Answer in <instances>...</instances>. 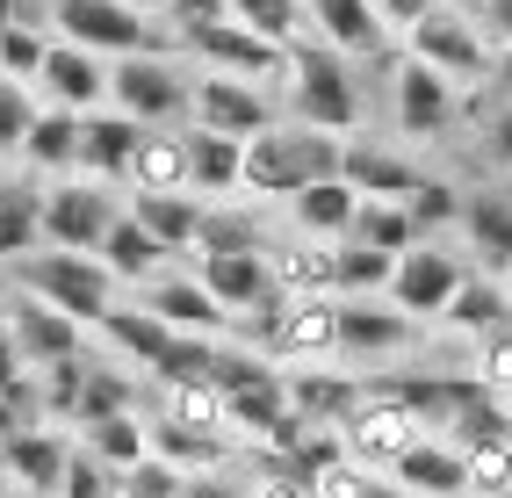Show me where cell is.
<instances>
[{
  "instance_id": "7a4b0ae2",
  "label": "cell",
  "mask_w": 512,
  "mask_h": 498,
  "mask_svg": "<svg viewBox=\"0 0 512 498\" xmlns=\"http://www.w3.org/2000/svg\"><path fill=\"white\" fill-rule=\"evenodd\" d=\"M282 80H289V102H282L289 123L332 130V138H347L361 123V87H354V58L347 51H332L318 37H296L289 58H282Z\"/></svg>"
},
{
  "instance_id": "d6986e66",
  "label": "cell",
  "mask_w": 512,
  "mask_h": 498,
  "mask_svg": "<svg viewBox=\"0 0 512 498\" xmlns=\"http://www.w3.org/2000/svg\"><path fill=\"white\" fill-rule=\"evenodd\" d=\"M462 246L476 253V268L512 282V188H469L462 195Z\"/></svg>"
},
{
  "instance_id": "5bb4252c",
  "label": "cell",
  "mask_w": 512,
  "mask_h": 498,
  "mask_svg": "<svg viewBox=\"0 0 512 498\" xmlns=\"http://www.w3.org/2000/svg\"><path fill=\"white\" fill-rule=\"evenodd\" d=\"M181 44L195 51L202 73H238V80H282V58H289L267 37H253L246 22H202V29H188Z\"/></svg>"
},
{
  "instance_id": "1f68e13d",
  "label": "cell",
  "mask_w": 512,
  "mask_h": 498,
  "mask_svg": "<svg viewBox=\"0 0 512 498\" xmlns=\"http://www.w3.org/2000/svg\"><path fill=\"white\" fill-rule=\"evenodd\" d=\"M130 188H145V195L188 188V123L145 130V138H138V159H130Z\"/></svg>"
},
{
  "instance_id": "ba28073f",
  "label": "cell",
  "mask_w": 512,
  "mask_h": 498,
  "mask_svg": "<svg viewBox=\"0 0 512 498\" xmlns=\"http://www.w3.org/2000/svg\"><path fill=\"white\" fill-rule=\"evenodd\" d=\"M469 282V260L448 246V239H419L412 253H397V275H390V304L404 311V318H440V311H448L455 304V289Z\"/></svg>"
},
{
  "instance_id": "9a60e30c",
  "label": "cell",
  "mask_w": 512,
  "mask_h": 498,
  "mask_svg": "<svg viewBox=\"0 0 512 498\" xmlns=\"http://www.w3.org/2000/svg\"><path fill=\"white\" fill-rule=\"evenodd\" d=\"M37 94H44L51 109H73V116L109 109V58H94V51H80V44L51 37L44 73H37Z\"/></svg>"
},
{
  "instance_id": "3957f363",
  "label": "cell",
  "mask_w": 512,
  "mask_h": 498,
  "mask_svg": "<svg viewBox=\"0 0 512 498\" xmlns=\"http://www.w3.org/2000/svg\"><path fill=\"white\" fill-rule=\"evenodd\" d=\"M15 289L22 296H37V304L65 311V318H80V325H101L116 311V275H109V260L101 253H65V246H37V253H22L15 260Z\"/></svg>"
},
{
  "instance_id": "91938a15",
  "label": "cell",
  "mask_w": 512,
  "mask_h": 498,
  "mask_svg": "<svg viewBox=\"0 0 512 498\" xmlns=\"http://www.w3.org/2000/svg\"><path fill=\"white\" fill-rule=\"evenodd\" d=\"M130 8H138V15H166L174 0H130Z\"/></svg>"
},
{
  "instance_id": "7402d4cb",
  "label": "cell",
  "mask_w": 512,
  "mask_h": 498,
  "mask_svg": "<svg viewBox=\"0 0 512 498\" xmlns=\"http://www.w3.org/2000/svg\"><path fill=\"white\" fill-rule=\"evenodd\" d=\"M138 138H145V123H138V116H123V109H94V116L80 123V174L130 188V159H138Z\"/></svg>"
},
{
  "instance_id": "be15d7a7",
  "label": "cell",
  "mask_w": 512,
  "mask_h": 498,
  "mask_svg": "<svg viewBox=\"0 0 512 498\" xmlns=\"http://www.w3.org/2000/svg\"><path fill=\"white\" fill-rule=\"evenodd\" d=\"M15 498H22V491H15Z\"/></svg>"
},
{
  "instance_id": "5b68a950",
  "label": "cell",
  "mask_w": 512,
  "mask_h": 498,
  "mask_svg": "<svg viewBox=\"0 0 512 498\" xmlns=\"http://www.w3.org/2000/svg\"><path fill=\"white\" fill-rule=\"evenodd\" d=\"M188 94H195V73L174 51H130V58L109 65V109L138 116L145 130L188 123Z\"/></svg>"
},
{
  "instance_id": "7c38bea8",
  "label": "cell",
  "mask_w": 512,
  "mask_h": 498,
  "mask_svg": "<svg viewBox=\"0 0 512 498\" xmlns=\"http://www.w3.org/2000/svg\"><path fill=\"white\" fill-rule=\"evenodd\" d=\"M419 340V318H404L397 304H375V296H339V354L375 369V361H397Z\"/></svg>"
},
{
  "instance_id": "d590c367",
  "label": "cell",
  "mask_w": 512,
  "mask_h": 498,
  "mask_svg": "<svg viewBox=\"0 0 512 498\" xmlns=\"http://www.w3.org/2000/svg\"><path fill=\"white\" fill-rule=\"evenodd\" d=\"M80 448H87L94 462H109L116 477H123V470H138V462L152 455V412H116V419H94V426H80Z\"/></svg>"
},
{
  "instance_id": "6f0895ef",
  "label": "cell",
  "mask_w": 512,
  "mask_h": 498,
  "mask_svg": "<svg viewBox=\"0 0 512 498\" xmlns=\"http://www.w3.org/2000/svg\"><path fill=\"white\" fill-rule=\"evenodd\" d=\"M15 383H29V361H22V347H15V332H8V318H0V397H8Z\"/></svg>"
},
{
  "instance_id": "f907efd6",
  "label": "cell",
  "mask_w": 512,
  "mask_h": 498,
  "mask_svg": "<svg viewBox=\"0 0 512 498\" xmlns=\"http://www.w3.org/2000/svg\"><path fill=\"white\" fill-rule=\"evenodd\" d=\"M0 29H37V37H58V0H0Z\"/></svg>"
},
{
  "instance_id": "cb8c5ba5",
  "label": "cell",
  "mask_w": 512,
  "mask_h": 498,
  "mask_svg": "<svg viewBox=\"0 0 512 498\" xmlns=\"http://www.w3.org/2000/svg\"><path fill=\"white\" fill-rule=\"evenodd\" d=\"M123 210L138 217L166 253H195V246H202V217H210V203H202V195H188V188H174V195H145V188H130V195H123Z\"/></svg>"
},
{
  "instance_id": "7bdbcfd3",
  "label": "cell",
  "mask_w": 512,
  "mask_h": 498,
  "mask_svg": "<svg viewBox=\"0 0 512 498\" xmlns=\"http://www.w3.org/2000/svg\"><path fill=\"white\" fill-rule=\"evenodd\" d=\"M462 470H469V498L512 491V434H498V441H476V448H462Z\"/></svg>"
},
{
  "instance_id": "8fae6325",
  "label": "cell",
  "mask_w": 512,
  "mask_h": 498,
  "mask_svg": "<svg viewBox=\"0 0 512 498\" xmlns=\"http://www.w3.org/2000/svg\"><path fill=\"white\" fill-rule=\"evenodd\" d=\"M73 434L65 426H22V434H8L0 441V470H8V484L22 491V498H58V484H65V470H73Z\"/></svg>"
},
{
  "instance_id": "f6af8a7d",
  "label": "cell",
  "mask_w": 512,
  "mask_h": 498,
  "mask_svg": "<svg viewBox=\"0 0 512 498\" xmlns=\"http://www.w3.org/2000/svg\"><path fill=\"white\" fill-rule=\"evenodd\" d=\"M37 94H29V80H0V159H22V138L29 123H37Z\"/></svg>"
},
{
  "instance_id": "74e56055",
  "label": "cell",
  "mask_w": 512,
  "mask_h": 498,
  "mask_svg": "<svg viewBox=\"0 0 512 498\" xmlns=\"http://www.w3.org/2000/svg\"><path fill=\"white\" fill-rule=\"evenodd\" d=\"M159 419L202 426V434H231V412H224V390L217 383H159Z\"/></svg>"
},
{
  "instance_id": "681fc988",
  "label": "cell",
  "mask_w": 512,
  "mask_h": 498,
  "mask_svg": "<svg viewBox=\"0 0 512 498\" xmlns=\"http://www.w3.org/2000/svg\"><path fill=\"white\" fill-rule=\"evenodd\" d=\"M181 491H188V477L159 455H145L138 470H123V498H181Z\"/></svg>"
},
{
  "instance_id": "6da1fadb",
  "label": "cell",
  "mask_w": 512,
  "mask_h": 498,
  "mask_svg": "<svg viewBox=\"0 0 512 498\" xmlns=\"http://www.w3.org/2000/svg\"><path fill=\"white\" fill-rule=\"evenodd\" d=\"M332 174H347V138L282 116L275 130L246 138V188L238 195H253V203H289V195H303L311 181H332Z\"/></svg>"
},
{
  "instance_id": "8992f818",
  "label": "cell",
  "mask_w": 512,
  "mask_h": 498,
  "mask_svg": "<svg viewBox=\"0 0 512 498\" xmlns=\"http://www.w3.org/2000/svg\"><path fill=\"white\" fill-rule=\"evenodd\" d=\"M123 217V195L116 181H94V174H65L44 188V246H65V253H101L109 224Z\"/></svg>"
},
{
  "instance_id": "30bf717a",
  "label": "cell",
  "mask_w": 512,
  "mask_h": 498,
  "mask_svg": "<svg viewBox=\"0 0 512 498\" xmlns=\"http://www.w3.org/2000/svg\"><path fill=\"white\" fill-rule=\"evenodd\" d=\"M390 116H397V138H440L462 116V94H455V80H440L433 65H419L404 51L397 80H390Z\"/></svg>"
},
{
  "instance_id": "e0dca14e",
  "label": "cell",
  "mask_w": 512,
  "mask_h": 498,
  "mask_svg": "<svg viewBox=\"0 0 512 498\" xmlns=\"http://www.w3.org/2000/svg\"><path fill=\"white\" fill-rule=\"evenodd\" d=\"M8 332H15V347H22V361H29V376H37V369H58V361L80 354V332H87V325L15 289V296H8Z\"/></svg>"
},
{
  "instance_id": "e575fe53",
  "label": "cell",
  "mask_w": 512,
  "mask_h": 498,
  "mask_svg": "<svg viewBox=\"0 0 512 498\" xmlns=\"http://www.w3.org/2000/svg\"><path fill=\"white\" fill-rule=\"evenodd\" d=\"M44 246V188L37 181H0V268Z\"/></svg>"
},
{
  "instance_id": "ffe728a7",
  "label": "cell",
  "mask_w": 512,
  "mask_h": 498,
  "mask_svg": "<svg viewBox=\"0 0 512 498\" xmlns=\"http://www.w3.org/2000/svg\"><path fill=\"white\" fill-rule=\"evenodd\" d=\"M404 498H469V470H462V448L455 441H440L426 434L419 448H404L390 470H383Z\"/></svg>"
},
{
  "instance_id": "11a10c76",
  "label": "cell",
  "mask_w": 512,
  "mask_h": 498,
  "mask_svg": "<svg viewBox=\"0 0 512 498\" xmlns=\"http://www.w3.org/2000/svg\"><path fill=\"white\" fill-rule=\"evenodd\" d=\"M181 498H253V484L238 477V470H210V477H188Z\"/></svg>"
},
{
  "instance_id": "44dd1931",
  "label": "cell",
  "mask_w": 512,
  "mask_h": 498,
  "mask_svg": "<svg viewBox=\"0 0 512 498\" xmlns=\"http://www.w3.org/2000/svg\"><path fill=\"white\" fill-rule=\"evenodd\" d=\"M303 8H311V37L347 51L354 65L361 58H390V29H383V15H375L368 0H303Z\"/></svg>"
},
{
  "instance_id": "f1b7e54d",
  "label": "cell",
  "mask_w": 512,
  "mask_h": 498,
  "mask_svg": "<svg viewBox=\"0 0 512 498\" xmlns=\"http://www.w3.org/2000/svg\"><path fill=\"white\" fill-rule=\"evenodd\" d=\"M101 340H109L116 347V361H123V369H159V361H166V347H174V325H166V318H152L145 304H116L109 318H101Z\"/></svg>"
},
{
  "instance_id": "ee69618b",
  "label": "cell",
  "mask_w": 512,
  "mask_h": 498,
  "mask_svg": "<svg viewBox=\"0 0 512 498\" xmlns=\"http://www.w3.org/2000/svg\"><path fill=\"white\" fill-rule=\"evenodd\" d=\"M404 210H412V224L426 231V239H440L448 224H462V188H448V181H419L412 195H404Z\"/></svg>"
},
{
  "instance_id": "8d00e7d4",
  "label": "cell",
  "mask_w": 512,
  "mask_h": 498,
  "mask_svg": "<svg viewBox=\"0 0 512 498\" xmlns=\"http://www.w3.org/2000/svg\"><path fill=\"white\" fill-rule=\"evenodd\" d=\"M116 412H138V376H130L123 361H87V383H80V412H73V426L116 419Z\"/></svg>"
},
{
  "instance_id": "83f0119b",
  "label": "cell",
  "mask_w": 512,
  "mask_h": 498,
  "mask_svg": "<svg viewBox=\"0 0 512 498\" xmlns=\"http://www.w3.org/2000/svg\"><path fill=\"white\" fill-rule=\"evenodd\" d=\"M80 123H87V116L44 102L37 123H29V138H22V166H29V174H51V181L80 174Z\"/></svg>"
},
{
  "instance_id": "9f6ffc18",
  "label": "cell",
  "mask_w": 512,
  "mask_h": 498,
  "mask_svg": "<svg viewBox=\"0 0 512 498\" xmlns=\"http://www.w3.org/2000/svg\"><path fill=\"white\" fill-rule=\"evenodd\" d=\"M368 8L383 15V29H390V37H412V22L433 8V0H368Z\"/></svg>"
},
{
  "instance_id": "2e32d148",
  "label": "cell",
  "mask_w": 512,
  "mask_h": 498,
  "mask_svg": "<svg viewBox=\"0 0 512 498\" xmlns=\"http://www.w3.org/2000/svg\"><path fill=\"white\" fill-rule=\"evenodd\" d=\"M138 304H145L152 318H166L174 332H202V340H224V332H231V311L202 289V275H181V268H159V275L138 289Z\"/></svg>"
},
{
  "instance_id": "277c9868",
  "label": "cell",
  "mask_w": 512,
  "mask_h": 498,
  "mask_svg": "<svg viewBox=\"0 0 512 498\" xmlns=\"http://www.w3.org/2000/svg\"><path fill=\"white\" fill-rule=\"evenodd\" d=\"M404 51H412L419 65H433L440 80H455V87H484L491 65H498V44L484 37V22H476L469 8H455V0H433V8L412 22Z\"/></svg>"
},
{
  "instance_id": "94428289",
  "label": "cell",
  "mask_w": 512,
  "mask_h": 498,
  "mask_svg": "<svg viewBox=\"0 0 512 498\" xmlns=\"http://www.w3.org/2000/svg\"><path fill=\"white\" fill-rule=\"evenodd\" d=\"M8 296H15V289H0V318H8Z\"/></svg>"
},
{
  "instance_id": "7dc6e473",
  "label": "cell",
  "mask_w": 512,
  "mask_h": 498,
  "mask_svg": "<svg viewBox=\"0 0 512 498\" xmlns=\"http://www.w3.org/2000/svg\"><path fill=\"white\" fill-rule=\"evenodd\" d=\"M476 383H484L491 397H512V325H498V332H484V340H476Z\"/></svg>"
},
{
  "instance_id": "ac0fdd59",
  "label": "cell",
  "mask_w": 512,
  "mask_h": 498,
  "mask_svg": "<svg viewBox=\"0 0 512 498\" xmlns=\"http://www.w3.org/2000/svg\"><path fill=\"white\" fill-rule=\"evenodd\" d=\"M195 275L231 311V325L246 318V311H260L267 296H282L275 289V260H267V253H195Z\"/></svg>"
},
{
  "instance_id": "f5cc1de1",
  "label": "cell",
  "mask_w": 512,
  "mask_h": 498,
  "mask_svg": "<svg viewBox=\"0 0 512 498\" xmlns=\"http://www.w3.org/2000/svg\"><path fill=\"white\" fill-rule=\"evenodd\" d=\"M484 152H491L498 174H512V102H498V109L484 116Z\"/></svg>"
},
{
  "instance_id": "4fadbf2b",
  "label": "cell",
  "mask_w": 512,
  "mask_h": 498,
  "mask_svg": "<svg viewBox=\"0 0 512 498\" xmlns=\"http://www.w3.org/2000/svg\"><path fill=\"white\" fill-rule=\"evenodd\" d=\"M347 434V455L354 462H368V470H390V462L404 455V448H419L426 441V419L412 412V405H397V397H361V412L339 426Z\"/></svg>"
},
{
  "instance_id": "816d5d0a",
  "label": "cell",
  "mask_w": 512,
  "mask_h": 498,
  "mask_svg": "<svg viewBox=\"0 0 512 498\" xmlns=\"http://www.w3.org/2000/svg\"><path fill=\"white\" fill-rule=\"evenodd\" d=\"M166 22H174V37H188V29H202V22H231V0H174Z\"/></svg>"
},
{
  "instance_id": "d6a6232c",
  "label": "cell",
  "mask_w": 512,
  "mask_h": 498,
  "mask_svg": "<svg viewBox=\"0 0 512 498\" xmlns=\"http://www.w3.org/2000/svg\"><path fill=\"white\" fill-rule=\"evenodd\" d=\"M440 325L469 332V340H484V332L512 325V282H498V275H484V268H469V282L455 289V304L440 311Z\"/></svg>"
},
{
  "instance_id": "6125c7cd",
  "label": "cell",
  "mask_w": 512,
  "mask_h": 498,
  "mask_svg": "<svg viewBox=\"0 0 512 498\" xmlns=\"http://www.w3.org/2000/svg\"><path fill=\"white\" fill-rule=\"evenodd\" d=\"M491 498H512V491H491Z\"/></svg>"
},
{
  "instance_id": "9c48e42d",
  "label": "cell",
  "mask_w": 512,
  "mask_h": 498,
  "mask_svg": "<svg viewBox=\"0 0 512 498\" xmlns=\"http://www.w3.org/2000/svg\"><path fill=\"white\" fill-rule=\"evenodd\" d=\"M58 37L80 44L94 58H130V51H166L152 15H138L130 0H58Z\"/></svg>"
},
{
  "instance_id": "836d02e7",
  "label": "cell",
  "mask_w": 512,
  "mask_h": 498,
  "mask_svg": "<svg viewBox=\"0 0 512 498\" xmlns=\"http://www.w3.org/2000/svg\"><path fill=\"white\" fill-rule=\"evenodd\" d=\"M347 181L368 195V203H404L426 174L404 152H390V145H347Z\"/></svg>"
},
{
  "instance_id": "4dcf8cb0",
  "label": "cell",
  "mask_w": 512,
  "mask_h": 498,
  "mask_svg": "<svg viewBox=\"0 0 512 498\" xmlns=\"http://www.w3.org/2000/svg\"><path fill=\"white\" fill-rule=\"evenodd\" d=\"M101 260H109V275H116L123 289H145L159 268H174V253H166V246H159V239H152V231L130 217V210L109 224V239H101Z\"/></svg>"
},
{
  "instance_id": "ab89813d",
  "label": "cell",
  "mask_w": 512,
  "mask_h": 498,
  "mask_svg": "<svg viewBox=\"0 0 512 498\" xmlns=\"http://www.w3.org/2000/svg\"><path fill=\"white\" fill-rule=\"evenodd\" d=\"M195 253H275V239H267V224L253 210H224L210 203V217H202V246Z\"/></svg>"
},
{
  "instance_id": "4316f807",
  "label": "cell",
  "mask_w": 512,
  "mask_h": 498,
  "mask_svg": "<svg viewBox=\"0 0 512 498\" xmlns=\"http://www.w3.org/2000/svg\"><path fill=\"white\" fill-rule=\"evenodd\" d=\"M275 289L282 296H339V246H325V239H282L275 253Z\"/></svg>"
},
{
  "instance_id": "bcb514c9",
  "label": "cell",
  "mask_w": 512,
  "mask_h": 498,
  "mask_svg": "<svg viewBox=\"0 0 512 498\" xmlns=\"http://www.w3.org/2000/svg\"><path fill=\"white\" fill-rule=\"evenodd\" d=\"M44 51H51V37H37V29H0V80H29L37 87Z\"/></svg>"
},
{
  "instance_id": "680465c9",
  "label": "cell",
  "mask_w": 512,
  "mask_h": 498,
  "mask_svg": "<svg viewBox=\"0 0 512 498\" xmlns=\"http://www.w3.org/2000/svg\"><path fill=\"white\" fill-rule=\"evenodd\" d=\"M498 102H512V51H498V65H491V80H484Z\"/></svg>"
},
{
  "instance_id": "b9f144b4",
  "label": "cell",
  "mask_w": 512,
  "mask_h": 498,
  "mask_svg": "<svg viewBox=\"0 0 512 498\" xmlns=\"http://www.w3.org/2000/svg\"><path fill=\"white\" fill-rule=\"evenodd\" d=\"M397 275V253H375L361 239H339V296H383Z\"/></svg>"
},
{
  "instance_id": "f35d334b",
  "label": "cell",
  "mask_w": 512,
  "mask_h": 498,
  "mask_svg": "<svg viewBox=\"0 0 512 498\" xmlns=\"http://www.w3.org/2000/svg\"><path fill=\"white\" fill-rule=\"evenodd\" d=\"M231 22H246L253 37H267L275 51L311 37V8H303V0H231Z\"/></svg>"
},
{
  "instance_id": "603a6c76",
  "label": "cell",
  "mask_w": 512,
  "mask_h": 498,
  "mask_svg": "<svg viewBox=\"0 0 512 498\" xmlns=\"http://www.w3.org/2000/svg\"><path fill=\"white\" fill-rule=\"evenodd\" d=\"M354 217H361V188H354L347 174L311 181L303 195H289V224L303 231V239H325V246H339V239H354Z\"/></svg>"
},
{
  "instance_id": "52a82bcc",
  "label": "cell",
  "mask_w": 512,
  "mask_h": 498,
  "mask_svg": "<svg viewBox=\"0 0 512 498\" xmlns=\"http://www.w3.org/2000/svg\"><path fill=\"white\" fill-rule=\"evenodd\" d=\"M188 123H195V130H217V138H260V130H275V123H282V102L267 94V80L202 73V65H195Z\"/></svg>"
},
{
  "instance_id": "d4e9b609",
  "label": "cell",
  "mask_w": 512,
  "mask_h": 498,
  "mask_svg": "<svg viewBox=\"0 0 512 498\" xmlns=\"http://www.w3.org/2000/svg\"><path fill=\"white\" fill-rule=\"evenodd\" d=\"M238 188H246V138H217V130L188 123V195L224 203Z\"/></svg>"
},
{
  "instance_id": "f546056e",
  "label": "cell",
  "mask_w": 512,
  "mask_h": 498,
  "mask_svg": "<svg viewBox=\"0 0 512 498\" xmlns=\"http://www.w3.org/2000/svg\"><path fill=\"white\" fill-rule=\"evenodd\" d=\"M152 455L174 462L181 477H210V470H231L238 441H231V434H202V426H174V419L152 412Z\"/></svg>"
},
{
  "instance_id": "484cf974",
  "label": "cell",
  "mask_w": 512,
  "mask_h": 498,
  "mask_svg": "<svg viewBox=\"0 0 512 498\" xmlns=\"http://www.w3.org/2000/svg\"><path fill=\"white\" fill-rule=\"evenodd\" d=\"M361 397H368V383H354V376L289 369V412H296L303 426H347V419L361 412Z\"/></svg>"
},
{
  "instance_id": "60d3db41",
  "label": "cell",
  "mask_w": 512,
  "mask_h": 498,
  "mask_svg": "<svg viewBox=\"0 0 512 498\" xmlns=\"http://www.w3.org/2000/svg\"><path fill=\"white\" fill-rule=\"evenodd\" d=\"M354 239H361V246H375V253H412L426 231L412 224V210H404V203H368V195H361Z\"/></svg>"
},
{
  "instance_id": "db71d44e",
  "label": "cell",
  "mask_w": 512,
  "mask_h": 498,
  "mask_svg": "<svg viewBox=\"0 0 512 498\" xmlns=\"http://www.w3.org/2000/svg\"><path fill=\"white\" fill-rule=\"evenodd\" d=\"M469 15L484 22V37H491L498 51H512V0H469Z\"/></svg>"
},
{
  "instance_id": "c3c4849f",
  "label": "cell",
  "mask_w": 512,
  "mask_h": 498,
  "mask_svg": "<svg viewBox=\"0 0 512 498\" xmlns=\"http://www.w3.org/2000/svg\"><path fill=\"white\" fill-rule=\"evenodd\" d=\"M58 498H123V477L109 470V462H94L87 448H73V470H65Z\"/></svg>"
}]
</instances>
